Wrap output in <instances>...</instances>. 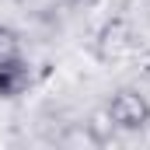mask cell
Returning <instances> with one entry per match:
<instances>
[{
	"instance_id": "6da1fadb",
	"label": "cell",
	"mask_w": 150,
	"mask_h": 150,
	"mask_svg": "<svg viewBox=\"0 0 150 150\" xmlns=\"http://www.w3.org/2000/svg\"><path fill=\"white\" fill-rule=\"evenodd\" d=\"M105 115H108V122H112L115 129H122V133H143L147 122H150V101L140 94V91L122 87V91L112 94Z\"/></svg>"
},
{
	"instance_id": "7a4b0ae2",
	"label": "cell",
	"mask_w": 150,
	"mask_h": 150,
	"mask_svg": "<svg viewBox=\"0 0 150 150\" xmlns=\"http://www.w3.org/2000/svg\"><path fill=\"white\" fill-rule=\"evenodd\" d=\"M133 49H136V35H133V25L126 18L105 21L94 35V56L101 63H122L126 56H133Z\"/></svg>"
},
{
	"instance_id": "3957f363",
	"label": "cell",
	"mask_w": 150,
	"mask_h": 150,
	"mask_svg": "<svg viewBox=\"0 0 150 150\" xmlns=\"http://www.w3.org/2000/svg\"><path fill=\"white\" fill-rule=\"evenodd\" d=\"M28 87H32V67H28L21 56L0 59V98H4V101L21 98Z\"/></svg>"
},
{
	"instance_id": "277c9868",
	"label": "cell",
	"mask_w": 150,
	"mask_h": 150,
	"mask_svg": "<svg viewBox=\"0 0 150 150\" xmlns=\"http://www.w3.org/2000/svg\"><path fill=\"white\" fill-rule=\"evenodd\" d=\"M11 56H21V38L14 28L0 25V59H11Z\"/></svg>"
},
{
	"instance_id": "5b68a950",
	"label": "cell",
	"mask_w": 150,
	"mask_h": 150,
	"mask_svg": "<svg viewBox=\"0 0 150 150\" xmlns=\"http://www.w3.org/2000/svg\"><path fill=\"white\" fill-rule=\"evenodd\" d=\"M63 4H67V7H74V11H91L98 0H63Z\"/></svg>"
},
{
	"instance_id": "8992f818",
	"label": "cell",
	"mask_w": 150,
	"mask_h": 150,
	"mask_svg": "<svg viewBox=\"0 0 150 150\" xmlns=\"http://www.w3.org/2000/svg\"><path fill=\"white\" fill-rule=\"evenodd\" d=\"M143 133H147V140H150V122H147V129H143Z\"/></svg>"
}]
</instances>
